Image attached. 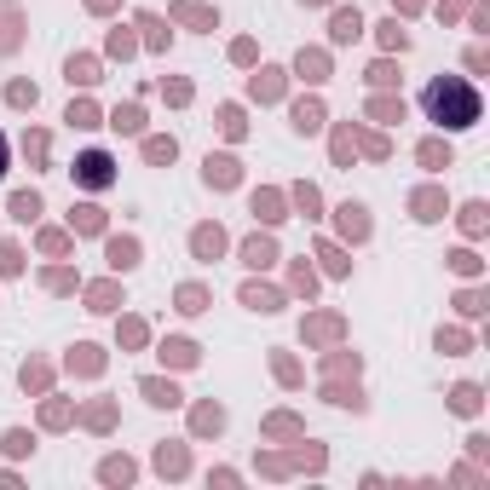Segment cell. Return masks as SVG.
<instances>
[{
  "label": "cell",
  "instance_id": "cell-1",
  "mask_svg": "<svg viewBox=\"0 0 490 490\" xmlns=\"http://www.w3.org/2000/svg\"><path fill=\"white\" fill-rule=\"evenodd\" d=\"M421 104L438 127H473L479 122V92L461 81V75H438L427 92H421Z\"/></svg>",
  "mask_w": 490,
  "mask_h": 490
},
{
  "label": "cell",
  "instance_id": "cell-2",
  "mask_svg": "<svg viewBox=\"0 0 490 490\" xmlns=\"http://www.w3.org/2000/svg\"><path fill=\"white\" fill-rule=\"evenodd\" d=\"M75 185H81V191H110V185H115V161L104 150H81L75 156Z\"/></svg>",
  "mask_w": 490,
  "mask_h": 490
},
{
  "label": "cell",
  "instance_id": "cell-3",
  "mask_svg": "<svg viewBox=\"0 0 490 490\" xmlns=\"http://www.w3.org/2000/svg\"><path fill=\"white\" fill-rule=\"evenodd\" d=\"M363 29V23H358V12H335V41H352Z\"/></svg>",
  "mask_w": 490,
  "mask_h": 490
},
{
  "label": "cell",
  "instance_id": "cell-4",
  "mask_svg": "<svg viewBox=\"0 0 490 490\" xmlns=\"http://www.w3.org/2000/svg\"><path fill=\"white\" fill-rule=\"evenodd\" d=\"M12 214H17V219H35V214H41V196H35V191L12 196Z\"/></svg>",
  "mask_w": 490,
  "mask_h": 490
},
{
  "label": "cell",
  "instance_id": "cell-5",
  "mask_svg": "<svg viewBox=\"0 0 490 490\" xmlns=\"http://www.w3.org/2000/svg\"><path fill=\"white\" fill-rule=\"evenodd\" d=\"M243 254H248V266H271V260H277V248H271V243H260V237H254Z\"/></svg>",
  "mask_w": 490,
  "mask_h": 490
},
{
  "label": "cell",
  "instance_id": "cell-6",
  "mask_svg": "<svg viewBox=\"0 0 490 490\" xmlns=\"http://www.w3.org/2000/svg\"><path fill=\"white\" fill-rule=\"evenodd\" d=\"M208 179H214V185H231V179H237V168H231V161H208Z\"/></svg>",
  "mask_w": 490,
  "mask_h": 490
},
{
  "label": "cell",
  "instance_id": "cell-7",
  "mask_svg": "<svg viewBox=\"0 0 490 490\" xmlns=\"http://www.w3.org/2000/svg\"><path fill=\"white\" fill-rule=\"evenodd\" d=\"M69 122H75V127H92L99 115H92V104H69Z\"/></svg>",
  "mask_w": 490,
  "mask_h": 490
},
{
  "label": "cell",
  "instance_id": "cell-8",
  "mask_svg": "<svg viewBox=\"0 0 490 490\" xmlns=\"http://www.w3.org/2000/svg\"><path fill=\"white\" fill-rule=\"evenodd\" d=\"M294 122H300V127H317V122H323V110H317V104H300V110H294Z\"/></svg>",
  "mask_w": 490,
  "mask_h": 490
},
{
  "label": "cell",
  "instance_id": "cell-9",
  "mask_svg": "<svg viewBox=\"0 0 490 490\" xmlns=\"http://www.w3.org/2000/svg\"><path fill=\"white\" fill-rule=\"evenodd\" d=\"M145 150H150V161H168V156H173V138H150Z\"/></svg>",
  "mask_w": 490,
  "mask_h": 490
},
{
  "label": "cell",
  "instance_id": "cell-10",
  "mask_svg": "<svg viewBox=\"0 0 490 490\" xmlns=\"http://www.w3.org/2000/svg\"><path fill=\"white\" fill-rule=\"evenodd\" d=\"M145 392H150V404H179V392H173V387H156V381H150Z\"/></svg>",
  "mask_w": 490,
  "mask_h": 490
},
{
  "label": "cell",
  "instance_id": "cell-11",
  "mask_svg": "<svg viewBox=\"0 0 490 490\" xmlns=\"http://www.w3.org/2000/svg\"><path fill=\"white\" fill-rule=\"evenodd\" d=\"M75 225L81 231H99V208H75Z\"/></svg>",
  "mask_w": 490,
  "mask_h": 490
},
{
  "label": "cell",
  "instance_id": "cell-12",
  "mask_svg": "<svg viewBox=\"0 0 490 490\" xmlns=\"http://www.w3.org/2000/svg\"><path fill=\"white\" fill-rule=\"evenodd\" d=\"M196 248L202 254H219V231H196Z\"/></svg>",
  "mask_w": 490,
  "mask_h": 490
},
{
  "label": "cell",
  "instance_id": "cell-13",
  "mask_svg": "<svg viewBox=\"0 0 490 490\" xmlns=\"http://www.w3.org/2000/svg\"><path fill=\"white\" fill-rule=\"evenodd\" d=\"M110 260L115 266H133V243H110Z\"/></svg>",
  "mask_w": 490,
  "mask_h": 490
},
{
  "label": "cell",
  "instance_id": "cell-14",
  "mask_svg": "<svg viewBox=\"0 0 490 490\" xmlns=\"http://www.w3.org/2000/svg\"><path fill=\"white\" fill-rule=\"evenodd\" d=\"M0 173H6V133H0Z\"/></svg>",
  "mask_w": 490,
  "mask_h": 490
}]
</instances>
